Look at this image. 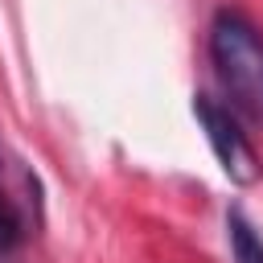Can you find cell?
<instances>
[{
    "label": "cell",
    "instance_id": "cell-1",
    "mask_svg": "<svg viewBox=\"0 0 263 263\" xmlns=\"http://www.w3.org/2000/svg\"><path fill=\"white\" fill-rule=\"evenodd\" d=\"M210 58L218 66V78L230 103L255 123H263V37L259 29L238 12H218L210 29Z\"/></svg>",
    "mask_w": 263,
    "mask_h": 263
},
{
    "label": "cell",
    "instance_id": "cell-2",
    "mask_svg": "<svg viewBox=\"0 0 263 263\" xmlns=\"http://www.w3.org/2000/svg\"><path fill=\"white\" fill-rule=\"evenodd\" d=\"M193 115H197V123L205 127V140H210L222 173H226L234 185L259 181V156H255V148L247 144V136L238 132L234 115H230L226 107H218L210 95H197V99H193Z\"/></svg>",
    "mask_w": 263,
    "mask_h": 263
},
{
    "label": "cell",
    "instance_id": "cell-3",
    "mask_svg": "<svg viewBox=\"0 0 263 263\" xmlns=\"http://www.w3.org/2000/svg\"><path fill=\"white\" fill-rule=\"evenodd\" d=\"M226 230H230V251H234L238 263H263V238L255 234V226L238 210L226 214Z\"/></svg>",
    "mask_w": 263,
    "mask_h": 263
},
{
    "label": "cell",
    "instance_id": "cell-4",
    "mask_svg": "<svg viewBox=\"0 0 263 263\" xmlns=\"http://www.w3.org/2000/svg\"><path fill=\"white\" fill-rule=\"evenodd\" d=\"M21 238H25V218H21L16 201L4 193V185H0V255L12 251Z\"/></svg>",
    "mask_w": 263,
    "mask_h": 263
}]
</instances>
